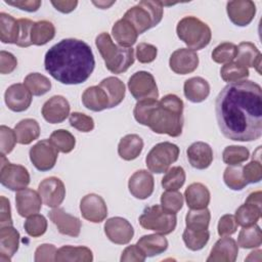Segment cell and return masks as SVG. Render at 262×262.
Instances as JSON below:
<instances>
[{"label":"cell","mask_w":262,"mask_h":262,"mask_svg":"<svg viewBox=\"0 0 262 262\" xmlns=\"http://www.w3.org/2000/svg\"><path fill=\"white\" fill-rule=\"evenodd\" d=\"M221 133L234 141H253L262 135V89L250 80L228 83L215 101Z\"/></svg>","instance_id":"cell-1"},{"label":"cell","mask_w":262,"mask_h":262,"mask_svg":"<svg viewBox=\"0 0 262 262\" xmlns=\"http://www.w3.org/2000/svg\"><path fill=\"white\" fill-rule=\"evenodd\" d=\"M44 66L46 72L61 84L77 85L91 76L95 59L86 42L68 38L60 40L46 52Z\"/></svg>","instance_id":"cell-2"},{"label":"cell","mask_w":262,"mask_h":262,"mask_svg":"<svg viewBox=\"0 0 262 262\" xmlns=\"http://www.w3.org/2000/svg\"><path fill=\"white\" fill-rule=\"evenodd\" d=\"M183 101L175 94H167L160 101L143 99L137 101L133 115L135 120L158 134L178 137L183 127Z\"/></svg>","instance_id":"cell-3"},{"label":"cell","mask_w":262,"mask_h":262,"mask_svg":"<svg viewBox=\"0 0 262 262\" xmlns=\"http://www.w3.org/2000/svg\"><path fill=\"white\" fill-rule=\"evenodd\" d=\"M95 45L106 69L113 74L125 73L134 63V49L115 44L108 33H100L95 39Z\"/></svg>","instance_id":"cell-4"},{"label":"cell","mask_w":262,"mask_h":262,"mask_svg":"<svg viewBox=\"0 0 262 262\" xmlns=\"http://www.w3.org/2000/svg\"><path fill=\"white\" fill-rule=\"evenodd\" d=\"M164 14V3L161 1L144 0L129 8L123 18L128 20L137 34H143L147 30L159 25Z\"/></svg>","instance_id":"cell-5"},{"label":"cell","mask_w":262,"mask_h":262,"mask_svg":"<svg viewBox=\"0 0 262 262\" xmlns=\"http://www.w3.org/2000/svg\"><path fill=\"white\" fill-rule=\"evenodd\" d=\"M176 33L178 38L194 51L205 48L212 38L210 27L195 16L181 18L177 24Z\"/></svg>","instance_id":"cell-6"},{"label":"cell","mask_w":262,"mask_h":262,"mask_svg":"<svg viewBox=\"0 0 262 262\" xmlns=\"http://www.w3.org/2000/svg\"><path fill=\"white\" fill-rule=\"evenodd\" d=\"M138 220L142 228L164 235L173 232L177 224L176 214L166 211L161 205L146 207Z\"/></svg>","instance_id":"cell-7"},{"label":"cell","mask_w":262,"mask_h":262,"mask_svg":"<svg viewBox=\"0 0 262 262\" xmlns=\"http://www.w3.org/2000/svg\"><path fill=\"white\" fill-rule=\"evenodd\" d=\"M179 147L169 141L156 144L145 158L147 169L157 174L166 172L169 167L178 160Z\"/></svg>","instance_id":"cell-8"},{"label":"cell","mask_w":262,"mask_h":262,"mask_svg":"<svg viewBox=\"0 0 262 262\" xmlns=\"http://www.w3.org/2000/svg\"><path fill=\"white\" fill-rule=\"evenodd\" d=\"M0 182L6 188L16 191L26 188L30 183V174L21 165L12 164L1 154Z\"/></svg>","instance_id":"cell-9"},{"label":"cell","mask_w":262,"mask_h":262,"mask_svg":"<svg viewBox=\"0 0 262 262\" xmlns=\"http://www.w3.org/2000/svg\"><path fill=\"white\" fill-rule=\"evenodd\" d=\"M128 88L131 95L137 100L157 99L159 97L158 86L154 76L145 71L134 73L128 81Z\"/></svg>","instance_id":"cell-10"},{"label":"cell","mask_w":262,"mask_h":262,"mask_svg":"<svg viewBox=\"0 0 262 262\" xmlns=\"http://www.w3.org/2000/svg\"><path fill=\"white\" fill-rule=\"evenodd\" d=\"M30 160L39 171L51 170L57 160L58 149L48 139H42L34 144L29 152Z\"/></svg>","instance_id":"cell-11"},{"label":"cell","mask_w":262,"mask_h":262,"mask_svg":"<svg viewBox=\"0 0 262 262\" xmlns=\"http://www.w3.org/2000/svg\"><path fill=\"white\" fill-rule=\"evenodd\" d=\"M38 192L42 199V202L46 206L50 208H56L64 200L66 187L59 178L51 176L40 182L38 186Z\"/></svg>","instance_id":"cell-12"},{"label":"cell","mask_w":262,"mask_h":262,"mask_svg":"<svg viewBox=\"0 0 262 262\" xmlns=\"http://www.w3.org/2000/svg\"><path fill=\"white\" fill-rule=\"evenodd\" d=\"M104 233L112 243L126 245L133 238L134 229L127 219L123 217H112L104 223Z\"/></svg>","instance_id":"cell-13"},{"label":"cell","mask_w":262,"mask_h":262,"mask_svg":"<svg viewBox=\"0 0 262 262\" xmlns=\"http://www.w3.org/2000/svg\"><path fill=\"white\" fill-rule=\"evenodd\" d=\"M80 211L84 219L92 223H100L107 216L104 200L96 193H88L80 202Z\"/></svg>","instance_id":"cell-14"},{"label":"cell","mask_w":262,"mask_h":262,"mask_svg":"<svg viewBox=\"0 0 262 262\" xmlns=\"http://www.w3.org/2000/svg\"><path fill=\"white\" fill-rule=\"evenodd\" d=\"M226 11L232 24L237 27H246L255 17L256 5L251 0L228 1Z\"/></svg>","instance_id":"cell-15"},{"label":"cell","mask_w":262,"mask_h":262,"mask_svg":"<svg viewBox=\"0 0 262 262\" xmlns=\"http://www.w3.org/2000/svg\"><path fill=\"white\" fill-rule=\"evenodd\" d=\"M169 66L174 73L179 75L192 73L199 66V55L192 49L179 48L171 54Z\"/></svg>","instance_id":"cell-16"},{"label":"cell","mask_w":262,"mask_h":262,"mask_svg":"<svg viewBox=\"0 0 262 262\" xmlns=\"http://www.w3.org/2000/svg\"><path fill=\"white\" fill-rule=\"evenodd\" d=\"M70 103L66 97L54 95L46 100L42 106V116L50 124H59L70 115Z\"/></svg>","instance_id":"cell-17"},{"label":"cell","mask_w":262,"mask_h":262,"mask_svg":"<svg viewBox=\"0 0 262 262\" xmlns=\"http://www.w3.org/2000/svg\"><path fill=\"white\" fill-rule=\"evenodd\" d=\"M4 100L10 111L16 113L25 112L31 105L32 93L25 84H12L6 89Z\"/></svg>","instance_id":"cell-18"},{"label":"cell","mask_w":262,"mask_h":262,"mask_svg":"<svg viewBox=\"0 0 262 262\" xmlns=\"http://www.w3.org/2000/svg\"><path fill=\"white\" fill-rule=\"evenodd\" d=\"M50 220L56 225L59 233L77 237L80 234L82 223L80 219L67 213L62 208H54L49 213Z\"/></svg>","instance_id":"cell-19"},{"label":"cell","mask_w":262,"mask_h":262,"mask_svg":"<svg viewBox=\"0 0 262 262\" xmlns=\"http://www.w3.org/2000/svg\"><path fill=\"white\" fill-rule=\"evenodd\" d=\"M128 188L134 198L138 200H145L154 192V177L147 170H138L129 178Z\"/></svg>","instance_id":"cell-20"},{"label":"cell","mask_w":262,"mask_h":262,"mask_svg":"<svg viewBox=\"0 0 262 262\" xmlns=\"http://www.w3.org/2000/svg\"><path fill=\"white\" fill-rule=\"evenodd\" d=\"M15 204L19 216L29 217L41 210L42 199L39 192L26 187L17 190L15 194Z\"/></svg>","instance_id":"cell-21"},{"label":"cell","mask_w":262,"mask_h":262,"mask_svg":"<svg viewBox=\"0 0 262 262\" xmlns=\"http://www.w3.org/2000/svg\"><path fill=\"white\" fill-rule=\"evenodd\" d=\"M238 254L236 242L229 236H222L213 246L208 262H234Z\"/></svg>","instance_id":"cell-22"},{"label":"cell","mask_w":262,"mask_h":262,"mask_svg":"<svg viewBox=\"0 0 262 262\" xmlns=\"http://www.w3.org/2000/svg\"><path fill=\"white\" fill-rule=\"evenodd\" d=\"M186 155L191 167L199 170L207 169L213 162V149L203 141L191 143L186 150Z\"/></svg>","instance_id":"cell-23"},{"label":"cell","mask_w":262,"mask_h":262,"mask_svg":"<svg viewBox=\"0 0 262 262\" xmlns=\"http://www.w3.org/2000/svg\"><path fill=\"white\" fill-rule=\"evenodd\" d=\"M19 246V232L12 226L0 228V261L9 262Z\"/></svg>","instance_id":"cell-24"},{"label":"cell","mask_w":262,"mask_h":262,"mask_svg":"<svg viewBox=\"0 0 262 262\" xmlns=\"http://www.w3.org/2000/svg\"><path fill=\"white\" fill-rule=\"evenodd\" d=\"M82 102L85 107L93 112H101L110 107V98L105 90L99 85L90 86L82 94Z\"/></svg>","instance_id":"cell-25"},{"label":"cell","mask_w":262,"mask_h":262,"mask_svg":"<svg viewBox=\"0 0 262 262\" xmlns=\"http://www.w3.org/2000/svg\"><path fill=\"white\" fill-rule=\"evenodd\" d=\"M236 51V61L245 68H255L261 74V52L251 42H242L238 44Z\"/></svg>","instance_id":"cell-26"},{"label":"cell","mask_w":262,"mask_h":262,"mask_svg":"<svg viewBox=\"0 0 262 262\" xmlns=\"http://www.w3.org/2000/svg\"><path fill=\"white\" fill-rule=\"evenodd\" d=\"M187 207L192 210L204 209L210 203V191L206 185L200 182L191 183L184 191Z\"/></svg>","instance_id":"cell-27"},{"label":"cell","mask_w":262,"mask_h":262,"mask_svg":"<svg viewBox=\"0 0 262 262\" xmlns=\"http://www.w3.org/2000/svg\"><path fill=\"white\" fill-rule=\"evenodd\" d=\"M183 92L187 100L199 103L207 99L210 94V85L202 77H192L187 79L183 85Z\"/></svg>","instance_id":"cell-28"},{"label":"cell","mask_w":262,"mask_h":262,"mask_svg":"<svg viewBox=\"0 0 262 262\" xmlns=\"http://www.w3.org/2000/svg\"><path fill=\"white\" fill-rule=\"evenodd\" d=\"M93 260L92 251L83 246H62L56 252L57 262H91Z\"/></svg>","instance_id":"cell-29"},{"label":"cell","mask_w":262,"mask_h":262,"mask_svg":"<svg viewBox=\"0 0 262 262\" xmlns=\"http://www.w3.org/2000/svg\"><path fill=\"white\" fill-rule=\"evenodd\" d=\"M143 140L137 134H127L118 144V154L125 161L135 160L142 151Z\"/></svg>","instance_id":"cell-30"},{"label":"cell","mask_w":262,"mask_h":262,"mask_svg":"<svg viewBox=\"0 0 262 262\" xmlns=\"http://www.w3.org/2000/svg\"><path fill=\"white\" fill-rule=\"evenodd\" d=\"M146 257H154L164 253L168 248V241L164 234L154 233L142 235L136 244Z\"/></svg>","instance_id":"cell-31"},{"label":"cell","mask_w":262,"mask_h":262,"mask_svg":"<svg viewBox=\"0 0 262 262\" xmlns=\"http://www.w3.org/2000/svg\"><path fill=\"white\" fill-rule=\"evenodd\" d=\"M112 34L120 46L127 48L135 44L138 37L134 27L125 18H121L115 23L112 28Z\"/></svg>","instance_id":"cell-32"},{"label":"cell","mask_w":262,"mask_h":262,"mask_svg":"<svg viewBox=\"0 0 262 262\" xmlns=\"http://www.w3.org/2000/svg\"><path fill=\"white\" fill-rule=\"evenodd\" d=\"M14 132L17 142L27 145L38 139L40 135V126L34 119H24L15 125Z\"/></svg>","instance_id":"cell-33"},{"label":"cell","mask_w":262,"mask_h":262,"mask_svg":"<svg viewBox=\"0 0 262 262\" xmlns=\"http://www.w3.org/2000/svg\"><path fill=\"white\" fill-rule=\"evenodd\" d=\"M99 86L102 87L108 98H110V107H115L119 105L124 97H125V85L124 83L117 77H107L103 79Z\"/></svg>","instance_id":"cell-34"},{"label":"cell","mask_w":262,"mask_h":262,"mask_svg":"<svg viewBox=\"0 0 262 262\" xmlns=\"http://www.w3.org/2000/svg\"><path fill=\"white\" fill-rule=\"evenodd\" d=\"M55 36V27L49 20H38L34 24L31 31L32 44L41 46L51 41Z\"/></svg>","instance_id":"cell-35"},{"label":"cell","mask_w":262,"mask_h":262,"mask_svg":"<svg viewBox=\"0 0 262 262\" xmlns=\"http://www.w3.org/2000/svg\"><path fill=\"white\" fill-rule=\"evenodd\" d=\"M18 36V20L8 13H0V39L5 44H15Z\"/></svg>","instance_id":"cell-36"},{"label":"cell","mask_w":262,"mask_h":262,"mask_svg":"<svg viewBox=\"0 0 262 262\" xmlns=\"http://www.w3.org/2000/svg\"><path fill=\"white\" fill-rule=\"evenodd\" d=\"M182 238L187 249L191 251H199L209 242L210 232L208 229H193L185 227L182 233Z\"/></svg>","instance_id":"cell-37"},{"label":"cell","mask_w":262,"mask_h":262,"mask_svg":"<svg viewBox=\"0 0 262 262\" xmlns=\"http://www.w3.org/2000/svg\"><path fill=\"white\" fill-rule=\"evenodd\" d=\"M261 207L245 203L241 205L235 211V219L238 225L243 227L254 225L261 217Z\"/></svg>","instance_id":"cell-38"},{"label":"cell","mask_w":262,"mask_h":262,"mask_svg":"<svg viewBox=\"0 0 262 262\" xmlns=\"http://www.w3.org/2000/svg\"><path fill=\"white\" fill-rule=\"evenodd\" d=\"M262 244V232L258 225L243 227L238 233L237 245L243 249H254Z\"/></svg>","instance_id":"cell-39"},{"label":"cell","mask_w":262,"mask_h":262,"mask_svg":"<svg viewBox=\"0 0 262 262\" xmlns=\"http://www.w3.org/2000/svg\"><path fill=\"white\" fill-rule=\"evenodd\" d=\"M25 86L35 96H41L47 93L51 88L50 80L40 73H31L24 80Z\"/></svg>","instance_id":"cell-40"},{"label":"cell","mask_w":262,"mask_h":262,"mask_svg":"<svg viewBox=\"0 0 262 262\" xmlns=\"http://www.w3.org/2000/svg\"><path fill=\"white\" fill-rule=\"evenodd\" d=\"M185 177L184 169L180 166H175L166 171L161 184L166 190H178L183 186Z\"/></svg>","instance_id":"cell-41"},{"label":"cell","mask_w":262,"mask_h":262,"mask_svg":"<svg viewBox=\"0 0 262 262\" xmlns=\"http://www.w3.org/2000/svg\"><path fill=\"white\" fill-rule=\"evenodd\" d=\"M211 214L207 208L192 210L190 209L185 216V224L188 228L208 229Z\"/></svg>","instance_id":"cell-42"},{"label":"cell","mask_w":262,"mask_h":262,"mask_svg":"<svg viewBox=\"0 0 262 262\" xmlns=\"http://www.w3.org/2000/svg\"><path fill=\"white\" fill-rule=\"evenodd\" d=\"M49 140L59 151L63 154L71 152L76 145V139L74 135L64 129H58L53 131L50 135Z\"/></svg>","instance_id":"cell-43"},{"label":"cell","mask_w":262,"mask_h":262,"mask_svg":"<svg viewBox=\"0 0 262 262\" xmlns=\"http://www.w3.org/2000/svg\"><path fill=\"white\" fill-rule=\"evenodd\" d=\"M260 147L253 154V160L243 167V176L247 183H258L262 178V166L260 161Z\"/></svg>","instance_id":"cell-44"},{"label":"cell","mask_w":262,"mask_h":262,"mask_svg":"<svg viewBox=\"0 0 262 262\" xmlns=\"http://www.w3.org/2000/svg\"><path fill=\"white\" fill-rule=\"evenodd\" d=\"M250 157V151L247 147L241 145L226 146L222 152V159L228 166H237L246 162Z\"/></svg>","instance_id":"cell-45"},{"label":"cell","mask_w":262,"mask_h":262,"mask_svg":"<svg viewBox=\"0 0 262 262\" xmlns=\"http://www.w3.org/2000/svg\"><path fill=\"white\" fill-rule=\"evenodd\" d=\"M224 183L232 190H242L247 186V182L243 176V167L237 166H228L223 173Z\"/></svg>","instance_id":"cell-46"},{"label":"cell","mask_w":262,"mask_h":262,"mask_svg":"<svg viewBox=\"0 0 262 262\" xmlns=\"http://www.w3.org/2000/svg\"><path fill=\"white\" fill-rule=\"evenodd\" d=\"M249 74L250 73L247 68L233 61L225 63L220 70V76L222 80L228 83L245 80L249 77Z\"/></svg>","instance_id":"cell-47"},{"label":"cell","mask_w":262,"mask_h":262,"mask_svg":"<svg viewBox=\"0 0 262 262\" xmlns=\"http://www.w3.org/2000/svg\"><path fill=\"white\" fill-rule=\"evenodd\" d=\"M237 47L231 42H223L212 51V59L217 63H228L236 56Z\"/></svg>","instance_id":"cell-48"},{"label":"cell","mask_w":262,"mask_h":262,"mask_svg":"<svg viewBox=\"0 0 262 262\" xmlns=\"http://www.w3.org/2000/svg\"><path fill=\"white\" fill-rule=\"evenodd\" d=\"M26 232L33 237L41 236L47 229V220L41 214H33L27 218L24 223Z\"/></svg>","instance_id":"cell-49"},{"label":"cell","mask_w":262,"mask_h":262,"mask_svg":"<svg viewBox=\"0 0 262 262\" xmlns=\"http://www.w3.org/2000/svg\"><path fill=\"white\" fill-rule=\"evenodd\" d=\"M161 206L166 211L176 214L182 209L183 196L177 190H167L161 195Z\"/></svg>","instance_id":"cell-50"},{"label":"cell","mask_w":262,"mask_h":262,"mask_svg":"<svg viewBox=\"0 0 262 262\" xmlns=\"http://www.w3.org/2000/svg\"><path fill=\"white\" fill-rule=\"evenodd\" d=\"M70 125L81 132H90L94 129V121L92 117L87 116L83 113L74 112L69 118Z\"/></svg>","instance_id":"cell-51"},{"label":"cell","mask_w":262,"mask_h":262,"mask_svg":"<svg viewBox=\"0 0 262 262\" xmlns=\"http://www.w3.org/2000/svg\"><path fill=\"white\" fill-rule=\"evenodd\" d=\"M0 149L2 155H7L12 151V149L15 146V143L17 142L16 140V135L14 130L11 128L1 125L0 127Z\"/></svg>","instance_id":"cell-52"},{"label":"cell","mask_w":262,"mask_h":262,"mask_svg":"<svg viewBox=\"0 0 262 262\" xmlns=\"http://www.w3.org/2000/svg\"><path fill=\"white\" fill-rule=\"evenodd\" d=\"M34 21L29 18L18 19V36L16 45L19 47H29L32 45L31 41V31L34 26Z\"/></svg>","instance_id":"cell-53"},{"label":"cell","mask_w":262,"mask_h":262,"mask_svg":"<svg viewBox=\"0 0 262 262\" xmlns=\"http://www.w3.org/2000/svg\"><path fill=\"white\" fill-rule=\"evenodd\" d=\"M158 49L155 45L141 42L136 46V57L141 63H149L157 57Z\"/></svg>","instance_id":"cell-54"},{"label":"cell","mask_w":262,"mask_h":262,"mask_svg":"<svg viewBox=\"0 0 262 262\" xmlns=\"http://www.w3.org/2000/svg\"><path fill=\"white\" fill-rule=\"evenodd\" d=\"M237 226L238 224L236 222L235 217L231 214H225L219 219L217 226L218 234L220 236H229L235 233Z\"/></svg>","instance_id":"cell-55"},{"label":"cell","mask_w":262,"mask_h":262,"mask_svg":"<svg viewBox=\"0 0 262 262\" xmlns=\"http://www.w3.org/2000/svg\"><path fill=\"white\" fill-rule=\"evenodd\" d=\"M57 249L51 244H42L35 251L36 262H52L55 261Z\"/></svg>","instance_id":"cell-56"},{"label":"cell","mask_w":262,"mask_h":262,"mask_svg":"<svg viewBox=\"0 0 262 262\" xmlns=\"http://www.w3.org/2000/svg\"><path fill=\"white\" fill-rule=\"evenodd\" d=\"M17 67L16 57L5 50H1L0 52V73L2 75L12 73Z\"/></svg>","instance_id":"cell-57"},{"label":"cell","mask_w":262,"mask_h":262,"mask_svg":"<svg viewBox=\"0 0 262 262\" xmlns=\"http://www.w3.org/2000/svg\"><path fill=\"white\" fill-rule=\"evenodd\" d=\"M146 256L141 251V249L137 245L128 246L122 253L121 261L122 262H143Z\"/></svg>","instance_id":"cell-58"},{"label":"cell","mask_w":262,"mask_h":262,"mask_svg":"<svg viewBox=\"0 0 262 262\" xmlns=\"http://www.w3.org/2000/svg\"><path fill=\"white\" fill-rule=\"evenodd\" d=\"M4 2L8 5L17 7L21 10H26L29 12L37 11L40 8L41 3H42L40 0H16V1L4 0Z\"/></svg>","instance_id":"cell-59"},{"label":"cell","mask_w":262,"mask_h":262,"mask_svg":"<svg viewBox=\"0 0 262 262\" xmlns=\"http://www.w3.org/2000/svg\"><path fill=\"white\" fill-rule=\"evenodd\" d=\"M1 201V213H0V226H8L12 225V218H11V210H10V203L9 200L5 196L0 198Z\"/></svg>","instance_id":"cell-60"},{"label":"cell","mask_w":262,"mask_h":262,"mask_svg":"<svg viewBox=\"0 0 262 262\" xmlns=\"http://www.w3.org/2000/svg\"><path fill=\"white\" fill-rule=\"evenodd\" d=\"M51 4L54 6L56 10L61 13H70L78 5V1H51Z\"/></svg>","instance_id":"cell-61"},{"label":"cell","mask_w":262,"mask_h":262,"mask_svg":"<svg viewBox=\"0 0 262 262\" xmlns=\"http://www.w3.org/2000/svg\"><path fill=\"white\" fill-rule=\"evenodd\" d=\"M261 191L258 190V191H254V192H251L246 202L245 203H248V204H252V205H256L258 207H261Z\"/></svg>","instance_id":"cell-62"},{"label":"cell","mask_w":262,"mask_h":262,"mask_svg":"<svg viewBox=\"0 0 262 262\" xmlns=\"http://www.w3.org/2000/svg\"><path fill=\"white\" fill-rule=\"evenodd\" d=\"M261 254H262L261 250H256L250 253V255L246 258V261H261Z\"/></svg>","instance_id":"cell-63"},{"label":"cell","mask_w":262,"mask_h":262,"mask_svg":"<svg viewBox=\"0 0 262 262\" xmlns=\"http://www.w3.org/2000/svg\"><path fill=\"white\" fill-rule=\"evenodd\" d=\"M115 2L114 1H112V2H105V1H98V2H95V1H93V4L94 5H96V6H98L99 8H101V9H105V8H107V7H110L112 4H114Z\"/></svg>","instance_id":"cell-64"}]
</instances>
